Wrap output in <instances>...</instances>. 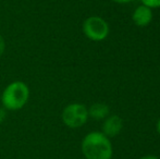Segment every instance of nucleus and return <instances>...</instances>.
Wrapping results in <instances>:
<instances>
[{
	"label": "nucleus",
	"mask_w": 160,
	"mask_h": 159,
	"mask_svg": "<svg viewBox=\"0 0 160 159\" xmlns=\"http://www.w3.org/2000/svg\"><path fill=\"white\" fill-rule=\"evenodd\" d=\"M144 6L148 8H159L160 7V0H141Z\"/></svg>",
	"instance_id": "obj_8"
},
{
	"label": "nucleus",
	"mask_w": 160,
	"mask_h": 159,
	"mask_svg": "<svg viewBox=\"0 0 160 159\" xmlns=\"http://www.w3.org/2000/svg\"><path fill=\"white\" fill-rule=\"evenodd\" d=\"M7 109H4L3 107H1L0 108V124H2V123L6 121L7 119Z\"/></svg>",
	"instance_id": "obj_10"
},
{
	"label": "nucleus",
	"mask_w": 160,
	"mask_h": 159,
	"mask_svg": "<svg viewBox=\"0 0 160 159\" xmlns=\"http://www.w3.org/2000/svg\"><path fill=\"white\" fill-rule=\"evenodd\" d=\"M87 110H88V117H91L92 119H94V120L105 119V118L108 117L109 111H110L109 107L106 104H102V102L93 104Z\"/></svg>",
	"instance_id": "obj_7"
},
{
	"label": "nucleus",
	"mask_w": 160,
	"mask_h": 159,
	"mask_svg": "<svg viewBox=\"0 0 160 159\" xmlns=\"http://www.w3.org/2000/svg\"><path fill=\"white\" fill-rule=\"evenodd\" d=\"M88 110L85 105L73 102L64 107L61 113L62 122L70 129L81 127L88 120Z\"/></svg>",
	"instance_id": "obj_3"
},
{
	"label": "nucleus",
	"mask_w": 160,
	"mask_h": 159,
	"mask_svg": "<svg viewBox=\"0 0 160 159\" xmlns=\"http://www.w3.org/2000/svg\"><path fill=\"white\" fill-rule=\"evenodd\" d=\"M133 22L139 27H144V26L148 25L152 20V11L150 8L146 6H139L135 9L132 15Z\"/></svg>",
	"instance_id": "obj_6"
},
{
	"label": "nucleus",
	"mask_w": 160,
	"mask_h": 159,
	"mask_svg": "<svg viewBox=\"0 0 160 159\" xmlns=\"http://www.w3.org/2000/svg\"><path fill=\"white\" fill-rule=\"evenodd\" d=\"M123 127V122L119 116H110L108 117L102 124V133L107 137H113L117 136L121 132Z\"/></svg>",
	"instance_id": "obj_5"
},
{
	"label": "nucleus",
	"mask_w": 160,
	"mask_h": 159,
	"mask_svg": "<svg viewBox=\"0 0 160 159\" xmlns=\"http://www.w3.org/2000/svg\"><path fill=\"white\" fill-rule=\"evenodd\" d=\"M113 2H117V3H128V2L132 1V0H111Z\"/></svg>",
	"instance_id": "obj_11"
},
{
	"label": "nucleus",
	"mask_w": 160,
	"mask_h": 159,
	"mask_svg": "<svg viewBox=\"0 0 160 159\" xmlns=\"http://www.w3.org/2000/svg\"><path fill=\"white\" fill-rule=\"evenodd\" d=\"M157 131H158V133H159V135H160V118H159V120H158V123H157Z\"/></svg>",
	"instance_id": "obj_13"
},
{
	"label": "nucleus",
	"mask_w": 160,
	"mask_h": 159,
	"mask_svg": "<svg viewBox=\"0 0 160 159\" xmlns=\"http://www.w3.org/2000/svg\"><path fill=\"white\" fill-rule=\"evenodd\" d=\"M82 153L86 159H111L112 145L101 132H91L82 141Z\"/></svg>",
	"instance_id": "obj_1"
},
{
	"label": "nucleus",
	"mask_w": 160,
	"mask_h": 159,
	"mask_svg": "<svg viewBox=\"0 0 160 159\" xmlns=\"http://www.w3.org/2000/svg\"><path fill=\"white\" fill-rule=\"evenodd\" d=\"M83 32L88 39L100 42L109 34V25L102 17H89L83 23Z\"/></svg>",
	"instance_id": "obj_4"
},
{
	"label": "nucleus",
	"mask_w": 160,
	"mask_h": 159,
	"mask_svg": "<svg viewBox=\"0 0 160 159\" xmlns=\"http://www.w3.org/2000/svg\"><path fill=\"white\" fill-rule=\"evenodd\" d=\"M30 99V88L22 81H14L7 85L1 95L2 107L7 110L17 111L22 109Z\"/></svg>",
	"instance_id": "obj_2"
},
{
	"label": "nucleus",
	"mask_w": 160,
	"mask_h": 159,
	"mask_svg": "<svg viewBox=\"0 0 160 159\" xmlns=\"http://www.w3.org/2000/svg\"><path fill=\"white\" fill-rule=\"evenodd\" d=\"M139 159H159V158L156 157V156L148 155V156H144V157H142V158H139Z\"/></svg>",
	"instance_id": "obj_12"
},
{
	"label": "nucleus",
	"mask_w": 160,
	"mask_h": 159,
	"mask_svg": "<svg viewBox=\"0 0 160 159\" xmlns=\"http://www.w3.org/2000/svg\"><path fill=\"white\" fill-rule=\"evenodd\" d=\"M4 50H6V40L2 35H0V58L3 56Z\"/></svg>",
	"instance_id": "obj_9"
}]
</instances>
